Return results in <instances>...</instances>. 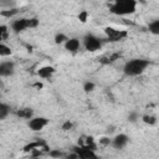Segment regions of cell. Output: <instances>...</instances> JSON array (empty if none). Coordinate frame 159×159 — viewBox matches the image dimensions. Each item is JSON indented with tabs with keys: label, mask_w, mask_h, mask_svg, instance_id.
I'll return each instance as SVG.
<instances>
[{
	"label": "cell",
	"mask_w": 159,
	"mask_h": 159,
	"mask_svg": "<svg viewBox=\"0 0 159 159\" xmlns=\"http://www.w3.org/2000/svg\"><path fill=\"white\" fill-rule=\"evenodd\" d=\"M149 65H150L149 60H145V58H132V60H129V61H127L124 63L123 72L128 77H137V76L142 75L149 67Z\"/></svg>",
	"instance_id": "6da1fadb"
},
{
	"label": "cell",
	"mask_w": 159,
	"mask_h": 159,
	"mask_svg": "<svg viewBox=\"0 0 159 159\" xmlns=\"http://www.w3.org/2000/svg\"><path fill=\"white\" fill-rule=\"evenodd\" d=\"M135 0H117L109 5V11L117 16H128L137 11Z\"/></svg>",
	"instance_id": "7a4b0ae2"
},
{
	"label": "cell",
	"mask_w": 159,
	"mask_h": 159,
	"mask_svg": "<svg viewBox=\"0 0 159 159\" xmlns=\"http://www.w3.org/2000/svg\"><path fill=\"white\" fill-rule=\"evenodd\" d=\"M82 45L84 47L86 51H89V52H96L98 50L102 48L103 46V41L101 37L93 35V34H86L83 37H82Z\"/></svg>",
	"instance_id": "3957f363"
},
{
	"label": "cell",
	"mask_w": 159,
	"mask_h": 159,
	"mask_svg": "<svg viewBox=\"0 0 159 159\" xmlns=\"http://www.w3.org/2000/svg\"><path fill=\"white\" fill-rule=\"evenodd\" d=\"M104 34H106V37L108 41L111 42H117V41H120L123 39H125L128 36V32L125 30H122V29H116V27H106L104 29Z\"/></svg>",
	"instance_id": "277c9868"
},
{
	"label": "cell",
	"mask_w": 159,
	"mask_h": 159,
	"mask_svg": "<svg viewBox=\"0 0 159 159\" xmlns=\"http://www.w3.org/2000/svg\"><path fill=\"white\" fill-rule=\"evenodd\" d=\"M73 152L77 153L80 159H101L99 155H97L96 150L92 149L88 145H80V147H75Z\"/></svg>",
	"instance_id": "5b68a950"
},
{
	"label": "cell",
	"mask_w": 159,
	"mask_h": 159,
	"mask_svg": "<svg viewBox=\"0 0 159 159\" xmlns=\"http://www.w3.org/2000/svg\"><path fill=\"white\" fill-rule=\"evenodd\" d=\"M48 122L50 120L47 118H45V117H32L31 119H29L27 127L32 132H40L48 124Z\"/></svg>",
	"instance_id": "8992f818"
},
{
	"label": "cell",
	"mask_w": 159,
	"mask_h": 159,
	"mask_svg": "<svg viewBox=\"0 0 159 159\" xmlns=\"http://www.w3.org/2000/svg\"><path fill=\"white\" fill-rule=\"evenodd\" d=\"M27 29L30 27H29V19L26 17H20L11 22V30L14 34H21Z\"/></svg>",
	"instance_id": "52a82bcc"
},
{
	"label": "cell",
	"mask_w": 159,
	"mask_h": 159,
	"mask_svg": "<svg viewBox=\"0 0 159 159\" xmlns=\"http://www.w3.org/2000/svg\"><path fill=\"white\" fill-rule=\"evenodd\" d=\"M128 143H129V137H128L127 134H124V133H119V134H117V135L112 139L111 145H112L114 149L120 150V149L125 148Z\"/></svg>",
	"instance_id": "ba28073f"
},
{
	"label": "cell",
	"mask_w": 159,
	"mask_h": 159,
	"mask_svg": "<svg viewBox=\"0 0 159 159\" xmlns=\"http://www.w3.org/2000/svg\"><path fill=\"white\" fill-rule=\"evenodd\" d=\"M15 73V63L12 61H1L0 63V76L10 77Z\"/></svg>",
	"instance_id": "9c48e42d"
},
{
	"label": "cell",
	"mask_w": 159,
	"mask_h": 159,
	"mask_svg": "<svg viewBox=\"0 0 159 159\" xmlns=\"http://www.w3.org/2000/svg\"><path fill=\"white\" fill-rule=\"evenodd\" d=\"M81 45H82V40H80V39H77V37H70V39L66 41V43H65L63 46H65V48H66L68 52L76 53V52L80 50Z\"/></svg>",
	"instance_id": "30bf717a"
},
{
	"label": "cell",
	"mask_w": 159,
	"mask_h": 159,
	"mask_svg": "<svg viewBox=\"0 0 159 159\" xmlns=\"http://www.w3.org/2000/svg\"><path fill=\"white\" fill-rule=\"evenodd\" d=\"M53 73H55V68L52 66H43V67L39 68V71H37V75L41 78H45V80L51 78Z\"/></svg>",
	"instance_id": "8fae6325"
},
{
	"label": "cell",
	"mask_w": 159,
	"mask_h": 159,
	"mask_svg": "<svg viewBox=\"0 0 159 159\" xmlns=\"http://www.w3.org/2000/svg\"><path fill=\"white\" fill-rule=\"evenodd\" d=\"M16 114L20 118H24V119H31L34 117V112H32L31 108H21L16 112Z\"/></svg>",
	"instance_id": "7c38bea8"
},
{
	"label": "cell",
	"mask_w": 159,
	"mask_h": 159,
	"mask_svg": "<svg viewBox=\"0 0 159 159\" xmlns=\"http://www.w3.org/2000/svg\"><path fill=\"white\" fill-rule=\"evenodd\" d=\"M10 111H11V108L9 104H6L4 102L0 103V119H5L10 114Z\"/></svg>",
	"instance_id": "4fadbf2b"
},
{
	"label": "cell",
	"mask_w": 159,
	"mask_h": 159,
	"mask_svg": "<svg viewBox=\"0 0 159 159\" xmlns=\"http://www.w3.org/2000/svg\"><path fill=\"white\" fill-rule=\"evenodd\" d=\"M148 30H149V32H152L153 35H159V19L153 20V21L148 25Z\"/></svg>",
	"instance_id": "5bb4252c"
},
{
	"label": "cell",
	"mask_w": 159,
	"mask_h": 159,
	"mask_svg": "<svg viewBox=\"0 0 159 159\" xmlns=\"http://www.w3.org/2000/svg\"><path fill=\"white\" fill-rule=\"evenodd\" d=\"M10 35V31H9V27L6 25H0V39H1V42H5L7 40Z\"/></svg>",
	"instance_id": "9a60e30c"
},
{
	"label": "cell",
	"mask_w": 159,
	"mask_h": 159,
	"mask_svg": "<svg viewBox=\"0 0 159 159\" xmlns=\"http://www.w3.org/2000/svg\"><path fill=\"white\" fill-rule=\"evenodd\" d=\"M10 55H11L10 46H7L5 42H1L0 43V56L1 57H6V56H10Z\"/></svg>",
	"instance_id": "2e32d148"
},
{
	"label": "cell",
	"mask_w": 159,
	"mask_h": 159,
	"mask_svg": "<svg viewBox=\"0 0 159 159\" xmlns=\"http://www.w3.org/2000/svg\"><path fill=\"white\" fill-rule=\"evenodd\" d=\"M68 39H70V37H67L65 34L58 32V34L55 35V43H57V45H65Z\"/></svg>",
	"instance_id": "e0dca14e"
},
{
	"label": "cell",
	"mask_w": 159,
	"mask_h": 159,
	"mask_svg": "<svg viewBox=\"0 0 159 159\" xmlns=\"http://www.w3.org/2000/svg\"><path fill=\"white\" fill-rule=\"evenodd\" d=\"M142 120L145 124H148V125H154L157 123V117L155 116H152V114H144L142 117Z\"/></svg>",
	"instance_id": "ac0fdd59"
},
{
	"label": "cell",
	"mask_w": 159,
	"mask_h": 159,
	"mask_svg": "<svg viewBox=\"0 0 159 159\" xmlns=\"http://www.w3.org/2000/svg\"><path fill=\"white\" fill-rule=\"evenodd\" d=\"M94 88H96V84H94L92 81H87V82H84V83H83V91H84L86 93L93 92V91H94Z\"/></svg>",
	"instance_id": "d6986e66"
},
{
	"label": "cell",
	"mask_w": 159,
	"mask_h": 159,
	"mask_svg": "<svg viewBox=\"0 0 159 159\" xmlns=\"http://www.w3.org/2000/svg\"><path fill=\"white\" fill-rule=\"evenodd\" d=\"M17 14V10L16 9H11V10H2L1 12H0V15L1 16H6V17H11V16H14V15H16Z\"/></svg>",
	"instance_id": "ffe728a7"
},
{
	"label": "cell",
	"mask_w": 159,
	"mask_h": 159,
	"mask_svg": "<svg viewBox=\"0 0 159 159\" xmlns=\"http://www.w3.org/2000/svg\"><path fill=\"white\" fill-rule=\"evenodd\" d=\"M37 25H39L37 17H29V27L30 29H35V27H37Z\"/></svg>",
	"instance_id": "44dd1931"
},
{
	"label": "cell",
	"mask_w": 159,
	"mask_h": 159,
	"mask_svg": "<svg viewBox=\"0 0 159 159\" xmlns=\"http://www.w3.org/2000/svg\"><path fill=\"white\" fill-rule=\"evenodd\" d=\"M50 157H52V158H61V157H63V154L58 149H52V150H50Z\"/></svg>",
	"instance_id": "7402d4cb"
},
{
	"label": "cell",
	"mask_w": 159,
	"mask_h": 159,
	"mask_svg": "<svg viewBox=\"0 0 159 159\" xmlns=\"http://www.w3.org/2000/svg\"><path fill=\"white\" fill-rule=\"evenodd\" d=\"M137 119H139V116H138L135 112H132V113H129V116H128V120H129V122L134 123V122H137Z\"/></svg>",
	"instance_id": "603a6c76"
},
{
	"label": "cell",
	"mask_w": 159,
	"mask_h": 159,
	"mask_svg": "<svg viewBox=\"0 0 159 159\" xmlns=\"http://www.w3.org/2000/svg\"><path fill=\"white\" fill-rule=\"evenodd\" d=\"M72 125H73V124H72V122L67 120V122H65V123H63V125H62V129H63V130H70V129L72 128Z\"/></svg>",
	"instance_id": "cb8c5ba5"
},
{
	"label": "cell",
	"mask_w": 159,
	"mask_h": 159,
	"mask_svg": "<svg viewBox=\"0 0 159 159\" xmlns=\"http://www.w3.org/2000/svg\"><path fill=\"white\" fill-rule=\"evenodd\" d=\"M111 142H112V139H108V138H106V137H103V138L99 139V144H103V145H109Z\"/></svg>",
	"instance_id": "d4e9b609"
},
{
	"label": "cell",
	"mask_w": 159,
	"mask_h": 159,
	"mask_svg": "<svg viewBox=\"0 0 159 159\" xmlns=\"http://www.w3.org/2000/svg\"><path fill=\"white\" fill-rule=\"evenodd\" d=\"M78 19H80L82 22H84V21L87 20V11H82V12H80V14H78Z\"/></svg>",
	"instance_id": "484cf974"
},
{
	"label": "cell",
	"mask_w": 159,
	"mask_h": 159,
	"mask_svg": "<svg viewBox=\"0 0 159 159\" xmlns=\"http://www.w3.org/2000/svg\"><path fill=\"white\" fill-rule=\"evenodd\" d=\"M66 159H80V158H78V155H77L76 152H72L71 154H68V155L66 157Z\"/></svg>",
	"instance_id": "4316f807"
}]
</instances>
